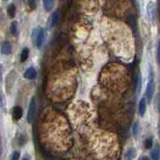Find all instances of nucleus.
Returning <instances> with one entry per match:
<instances>
[{"instance_id":"nucleus-28","label":"nucleus","mask_w":160,"mask_h":160,"mask_svg":"<svg viewBox=\"0 0 160 160\" xmlns=\"http://www.w3.org/2000/svg\"><path fill=\"white\" fill-rule=\"evenodd\" d=\"M4 1H7V0H4Z\"/></svg>"},{"instance_id":"nucleus-19","label":"nucleus","mask_w":160,"mask_h":160,"mask_svg":"<svg viewBox=\"0 0 160 160\" xmlns=\"http://www.w3.org/2000/svg\"><path fill=\"white\" fill-rule=\"evenodd\" d=\"M39 29H40V28H34V29L32 30V35H31V37H32V40H33V42H35V39H36L37 35H38Z\"/></svg>"},{"instance_id":"nucleus-11","label":"nucleus","mask_w":160,"mask_h":160,"mask_svg":"<svg viewBox=\"0 0 160 160\" xmlns=\"http://www.w3.org/2000/svg\"><path fill=\"white\" fill-rule=\"evenodd\" d=\"M43 5L46 11H51L54 7V0H43Z\"/></svg>"},{"instance_id":"nucleus-23","label":"nucleus","mask_w":160,"mask_h":160,"mask_svg":"<svg viewBox=\"0 0 160 160\" xmlns=\"http://www.w3.org/2000/svg\"><path fill=\"white\" fill-rule=\"evenodd\" d=\"M2 154V144H1V138H0V156Z\"/></svg>"},{"instance_id":"nucleus-3","label":"nucleus","mask_w":160,"mask_h":160,"mask_svg":"<svg viewBox=\"0 0 160 160\" xmlns=\"http://www.w3.org/2000/svg\"><path fill=\"white\" fill-rule=\"evenodd\" d=\"M154 92H155V81H154L153 78H151V79L149 80L148 84H147L146 92H145V94H146V99H147V101L149 103L151 102V100L153 98Z\"/></svg>"},{"instance_id":"nucleus-24","label":"nucleus","mask_w":160,"mask_h":160,"mask_svg":"<svg viewBox=\"0 0 160 160\" xmlns=\"http://www.w3.org/2000/svg\"><path fill=\"white\" fill-rule=\"evenodd\" d=\"M139 160H150V159H149V158H148L147 156H142V157L140 158Z\"/></svg>"},{"instance_id":"nucleus-5","label":"nucleus","mask_w":160,"mask_h":160,"mask_svg":"<svg viewBox=\"0 0 160 160\" xmlns=\"http://www.w3.org/2000/svg\"><path fill=\"white\" fill-rule=\"evenodd\" d=\"M36 70L34 67H29L26 69V71L24 72V77L28 80H33L36 78Z\"/></svg>"},{"instance_id":"nucleus-27","label":"nucleus","mask_w":160,"mask_h":160,"mask_svg":"<svg viewBox=\"0 0 160 160\" xmlns=\"http://www.w3.org/2000/svg\"><path fill=\"white\" fill-rule=\"evenodd\" d=\"M159 5H160V0H159Z\"/></svg>"},{"instance_id":"nucleus-1","label":"nucleus","mask_w":160,"mask_h":160,"mask_svg":"<svg viewBox=\"0 0 160 160\" xmlns=\"http://www.w3.org/2000/svg\"><path fill=\"white\" fill-rule=\"evenodd\" d=\"M36 108H37V103H36V98L34 96L30 100L29 103V108H28V112H27V117L26 120L28 123H32L35 117V113H36Z\"/></svg>"},{"instance_id":"nucleus-10","label":"nucleus","mask_w":160,"mask_h":160,"mask_svg":"<svg viewBox=\"0 0 160 160\" xmlns=\"http://www.w3.org/2000/svg\"><path fill=\"white\" fill-rule=\"evenodd\" d=\"M11 44L9 42H4L2 45H1V53L4 54V55H8L11 53Z\"/></svg>"},{"instance_id":"nucleus-6","label":"nucleus","mask_w":160,"mask_h":160,"mask_svg":"<svg viewBox=\"0 0 160 160\" xmlns=\"http://www.w3.org/2000/svg\"><path fill=\"white\" fill-rule=\"evenodd\" d=\"M23 115V110L20 106H14L13 107V110H12V116H13V119L14 120H19L20 118L22 117Z\"/></svg>"},{"instance_id":"nucleus-15","label":"nucleus","mask_w":160,"mask_h":160,"mask_svg":"<svg viewBox=\"0 0 160 160\" xmlns=\"http://www.w3.org/2000/svg\"><path fill=\"white\" fill-rule=\"evenodd\" d=\"M132 132H133V135L135 137H137V135L139 133V125H138V122H134L133 123V126H132Z\"/></svg>"},{"instance_id":"nucleus-21","label":"nucleus","mask_w":160,"mask_h":160,"mask_svg":"<svg viewBox=\"0 0 160 160\" xmlns=\"http://www.w3.org/2000/svg\"><path fill=\"white\" fill-rule=\"evenodd\" d=\"M157 60L158 63H160V39L158 41V47H157Z\"/></svg>"},{"instance_id":"nucleus-22","label":"nucleus","mask_w":160,"mask_h":160,"mask_svg":"<svg viewBox=\"0 0 160 160\" xmlns=\"http://www.w3.org/2000/svg\"><path fill=\"white\" fill-rule=\"evenodd\" d=\"M2 73H3V66L0 64V81H1V79H2Z\"/></svg>"},{"instance_id":"nucleus-7","label":"nucleus","mask_w":160,"mask_h":160,"mask_svg":"<svg viewBox=\"0 0 160 160\" xmlns=\"http://www.w3.org/2000/svg\"><path fill=\"white\" fill-rule=\"evenodd\" d=\"M58 19H59V13H58L57 11H55V12L51 15V17H50V19H49V21H48V27H54L55 25L57 24Z\"/></svg>"},{"instance_id":"nucleus-16","label":"nucleus","mask_w":160,"mask_h":160,"mask_svg":"<svg viewBox=\"0 0 160 160\" xmlns=\"http://www.w3.org/2000/svg\"><path fill=\"white\" fill-rule=\"evenodd\" d=\"M152 144H153V141H152V138H147L146 140L144 141V147L145 149H150L152 147Z\"/></svg>"},{"instance_id":"nucleus-20","label":"nucleus","mask_w":160,"mask_h":160,"mask_svg":"<svg viewBox=\"0 0 160 160\" xmlns=\"http://www.w3.org/2000/svg\"><path fill=\"white\" fill-rule=\"evenodd\" d=\"M28 3L32 9L35 8V6H36V0H28Z\"/></svg>"},{"instance_id":"nucleus-17","label":"nucleus","mask_w":160,"mask_h":160,"mask_svg":"<svg viewBox=\"0 0 160 160\" xmlns=\"http://www.w3.org/2000/svg\"><path fill=\"white\" fill-rule=\"evenodd\" d=\"M20 158V152L19 151H14L11 154V157H10V160H19Z\"/></svg>"},{"instance_id":"nucleus-18","label":"nucleus","mask_w":160,"mask_h":160,"mask_svg":"<svg viewBox=\"0 0 160 160\" xmlns=\"http://www.w3.org/2000/svg\"><path fill=\"white\" fill-rule=\"evenodd\" d=\"M18 143L20 145H23V144L26 143V137H25L23 134H20L19 135V137H18Z\"/></svg>"},{"instance_id":"nucleus-12","label":"nucleus","mask_w":160,"mask_h":160,"mask_svg":"<svg viewBox=\"0 0 160 160\" xmlns=\"http://www.w3.org/2000/svg\"><path fill=\"white\" fill-rule=\"evenodd\" d=\"M7 13H8L10 18H14L15 17V14H16V7H15V5L13 3L8 5V7H7Z\"/></svg>"},{"instance_id":"nucleus-4","label":"nucleus","mask_w":160,"mask_h":160,"mask_svg":"<svg viewBox=\"0 0 160 160\" xmlns=\"http://www.w3.org/2000/svg\"><path fill=\"white\" fill-rule=\"evenodd\" d=\"M44 38H45V32H44V30L42 28H40L38 35H37V37H36V39H35V42H34L35 44H36V46L38 48H40L42 46V44L44 42Z\"/></svg>"},{"instance_id":"nucleus-8","label":"nucleus","mask_w":160,"mask_h":160,"mask_svg":"<svg viewBox=\"0 0 160 160\" xmlns=\"http://www.w3.org/2000/svg\"><path fill=\"white\" fill-rule=\"evenodd\" d=\"M151 158L153 160H159L160 159V147H159V144L156 143L154 145V147L151 151Z\"/></svg>"},{"instance_id":"nucleus-9","label":"nucleus","mask_w":160,"mask_h":160,"mask_svg":"<svg viewBox=\"0 0 160 160\" xmlns=\"http://www.w3.org/2000/svg\"><path fill=\"white\" fill-rule=\"evenodd\" d=\"M145 111H146V100H145V98H141L138 105V112L142 116V115H144Z\"/></svg>"},{"instance_id":"nucleus-14","label":"nucleus","mask_w":160,"mask_h":160,"mask_svg":"<svg viewBox=\"0 0 160 160\" xmlns=\"http://www.w3.org/2000/svg\"><path fill=\"white\" fill-rule=\"evenodd\" d=\"M29 56V49L27 47H25L23 50H22V52H21V56H20V58H21V61L24 62V61H26V59L28 58Z\"/></svg>"},{"instance_id":"nucleus-25","label":"nucleus","mask_w":160,"mask_h":160,"mask_svg":"<svg viewBox=\"0 0 160 160\" xmlns=\"http://www.w3.org/2000/svg\"><path fill=\"white\" fill-rule=\"evenodd\" d=\"M23 160H29V159H28V158H24Z\"/></svg>"},{"instance_id":"nucleus-13","label":"nucleus","mask_w":160,"mask_h":160,"mask_svg":"<svg viewBox=\"0 0 160 160\" xmlns=\"http://www.w3.org/2000/svg\"><path fill=\"white\" fill-rule=\"evenodd\" d=\"M10 33L13 36H16L18 33V22L17 21H12V23L10 24Z\"/></svg>"},{"instance_id":"nucleus-2","label":"nucleus","mask_w":160,"mask_h":160,"mask_svg":"<svg viewBox=\"0 0 160 160\" xmlns=\"http://www.w3.org/2000/svg\"><path fill=\"white\" fill-rule=\"evenodd\" d=\"M146 14L148 18L154 21L156 19V4L154 1H149L146 5Z\"/></svg>"},{"instance_id":"nucleus-26","label":"nucleus","mask_w":160,"mask_h":160,"mask_svg":"<svg viewBox=\"0 0 160 160\" xmlns=\"http://www.w3.org/2000/svg\"><path fill=\"white\" fill-rule=\"evenodd\" d=\"M0 101H1V95H0Z\"/></svg>"}]
</instances>
